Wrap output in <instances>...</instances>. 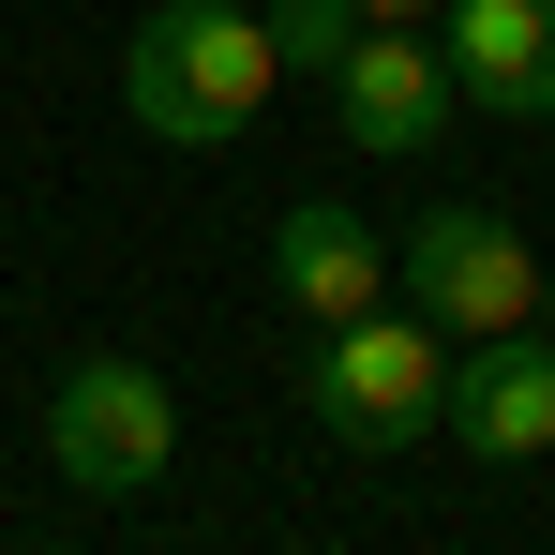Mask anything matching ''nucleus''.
I'll list each match as a JSON object with an SVG mask.
<instances>
[{"label":"nucleus","mask_w":555,"mask_h":555,"mask_svg":"<svg viewBox=\"0 0 555 555\" xmlns=\"http://www.w3.org/2000/svg\"><path fill=\"white\" fill-rule=\"evenodd\" d=\"M271 15L256 0H151L135 15V46H120V105H135V135H166V151H225L256 105H271Z\"/></svg>","instance_id":"1"},{"label":"nucleus","mask_w":555,"mask_h":555,"mask_svg":"<svg viewBox=\"0 0 555 555\" xmlns=\"http://www.w3.org/2000/svg\"><path fill=\"white\" fill-rule=\"evenodd\" d=\"M436 390H451V331L405 300H375V315H331L315 331V361H300V405L346 436V451H405V436H436Z\"/></svg>","instance_id":"2"},{"label":"nucleus","mask_w":555,"mask_h":555,"mask_svg":"<svg viewBox=\"0 0 555 555\" xmlns=\"http://www.w3.org/2000/svg\"><path fill=\"white\" fill-rule=\"evenodd\" d=\"M46 465L76 480V495H151L166 465H181V405H166V375L91 346V361H61L46 390Z\"/></svg>","instance_id":"3"},{"label":"nucleus","mask_w":555,"mask_h":555,"mask_svg":"<svg viewBox=\"0 0 555 555\" xmlns=\"http://www.w3.org/2000/svg\"><path fill=\"white\" fill-rule=\"evenodd\" d=\"M390 285H405L436 331H526V315H541V256H526L511 210H421L405 256H390Z\"/></svg>","instance_id":"4"},{"label":"nucleus","mask_w":555,"mask_h":555,"mask_svg":"<svg viewBox=\"0 0 555 555\" xmlns=\"http://www.w3.org/2000/svg\"><path fill=\"white\" fill-rule=\"evenodd\" d=\"M436 421H451L480 465H541L555 451V346H541V331H465Z\"/></svg>","instance_id":"5"},{"label":"nucleus","mask_w":555,"mask_h":555,"mask_svg":"<svg viewBox=\"0 0 555 555\" xmlns=\"http://www.w3.org/2000/svg\"><path fill=\"white\" fill-rule=\"evenodd\" d=\"M331 120H346V151H390V166H405V151H436V135L465 120V91H451V61H436V46L361 30V46L331 61Z\"/></svg>","instance_id":"6"},{"label":"nucleus","mask_w":555,"mask_h":555,"mask_svg":"<svg viewBox=\"0 0 555 555\" xmlns=\"http://www.w3.org/2000/svg\"><path fill=\"white\" fill-rule=\"evenodd\" d=\"M271 300L300 315V331L375 315V300H390V241H375L346 195H285V210H271Z\"/></svg>","instance_id":"7"},{"label":"nucleus","mask_w":555,"mask_h":555,"mask_svg":"<svg viewBox=\"0 0 555 555\" xmlns=\"http://www.w3.org/2000/svg\"><path fill=\"white\" fill-rule=\"evenodd\" d=\"M436 61L495 120H555V0H436Z\"/></svg>","instance_id":"8"},{"label":"nucleus","mask_w":555,"mask_h":555,"mask_svg":"<svg viewBox=\"0 0 555 555\" xmlns=\"http://www.w3.org/2000/svg\"><path fill=\"white\" fill-rule=\"evenodd\" d=\"M256 15H271V61H285V76H331V61L361 46V0H256Z\"/></svg>","instance_id":"9"},{"label":"nucleus","mask_w":555,"mask_h":555,"mask_svg":"<svg viewBox=\"0 0 555 555\" xmlns=\"http://www.w3.org/2000/svg\"><path fill=\"white\" fill-rule=\"evenodd\" d=\"M421 15H436V0H361V30H421Z\"/></svg>","instance_id":"10"},{"label":"nucleus","mask_w":555,"mask_h":555,"mask_svg":"<svg viewBox=\"0 0 555 555\" xmlns=\"http://www.w3.org/2000/svg\"><path fill=\"white\" fill-rule=\"evenodd\" d=\"M526 331H541V346H555V271H541V315H526Z\"/></svg>","instance_id":"11"}]
</instances>
